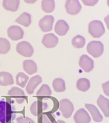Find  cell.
<instances>
[{"instance_id": "1", "label": "cell", "mask_w": 109, "mask_h": 123, "mask_svg": "<svg viewBox=\"0 0 109 123\" xmlns=\"http://www.w3.org/2000/svg\"><path fill=\"white\" fill-rule=\"evenodd\" d=\"M16 116L14 107L5 99L0 101V123H8Z\"/></svg>"}, {"instance_id": "2", "label": "cell", "mask_w": 109, "mask_h": 123, "mask_svg": "<svg viewBox=\"0 0 109 123\" xmlns=\"http://www.w3.org/2000/svg\"><path fill=\"white\" fill-rule=\"evenodd\" d=\"M89 32L94 38H99L105 33V27L100 21H93L89 24Z\"/></svg>"}, {"instance_id": "3", "label": "cell", "mask_w": 109, "mask_h": 123, "mask_svg": "<svg viewBox=\"0 0 109 123\" xmlns=\"http://www.w3.org/2000/svg\"><path fill=\"white\" fill-rule=\"evenodd\" d=\"M104 46L100 41H91L87 44V51L93 57L98 58L103 54Z\"/></svg>"}, {"instance_id": "4", "label": "cell", "mask_w": 109, "mask_h": 123, "mask_svg": "<svg viewBox=\"0 0 109 123\" xmlns=\"http://www.w3.org/2000/svg\"><path fill=\"white\" fill-rule=\"evenodd\" d=\"M16 51L19 54L24 57H31L34 53V49L30 43L26 41H22L18 43Z\"/></svg>"}, {"instance_id": "5", "label": "cell", "mask_w": 109, "mask_h": 123, "mask_svg": "<svg viewBox=\"0 0 109 123\" xmlns=\"http://www.w3.org/2000/svg\"><path fill=\"white\" fill-rule=\"evenodd\" d=\"M59 110L62 115L65 118H69L71 117L74 110L73 105L68 99H63L59 101Z\"/></svg>"}, {"instance_id": "6", "label": "cell", "mask_w": 109, "mask_h": 123, "mask_svg": "<svg viewBox=\"0 0 109 123\" xmlns=\"http://www.w3.org/2000/svg\"><path fill=\"white\" fill-rule=\"evenodd\" d=\"M66 12L70 15H76L81 10L82 6L78 0H67L65 4Z\"/></svg>"}, {"instance_id": "7", "label": "cell", "mask_w": 109, "mask_h": 123, "mask_svg": "<svg viewBox=\"0 0 109 123\" xmlns=\"http://www.w3.org/2000/svg\"><path fill=\"white\" fill-rule=\"evenodd\" d=\"M54 18L52 15H45L39 21L38 25L44 32H49L53 28Z\"/></svg>"}, {"instance_id": "8", "label": "cell", "mask_w": 109, "mask_h": 123, "mask_svg": "<svg viewBox=\"0 0 109 123\" xmlns=\"http://www.w3.org/2000/svg\"><path fill=\"white\" fill-rule=\"evenodd\" d=\"M8 36L12 40H21L24 37V31L19 26H11L7 30Z\"/></svg>"}, {"instance_id": "9", "label": "cell", "mask_w": 109, "mask_h": 123, "mask_svg": "<svg viewBox=\"0 0 109 123\" xmlns=\"http://www.w3.org/2000/svg\"><path fill=\"white\" fill-rule=\"evenodd\" d=\"M8 94L12 98H15L18 104L23 103L26 100L24 92L18 87H12L10 90H8Z\"/></svg>"}, {"instance_id": "10", "label": "cell", "mask_w": 109, "mask_h": 123, "mask_svg": "<svg viewBox=\"0 0 109 123\" xmlns=\"http://www.w3.org/2000/svg\"><path fill=\"white\" fill-rule=\"evenodd\" d=\"M79 65L80 68L86 73H89L94 68L93 60L86 55H83L79 60Z\"/></svg>"}, {"instance_id": "11", "label": "cell", "mask_w": 109, "mask_h": 123, "mask_svg": "<svg viewBox=\"0 0 109 123\" xmlns=\"http://www.w3.org/2000/svg\"><path fill=\"white\" fill-rule=\"evenodd\" d=\"M59 42V39L53 33H47L44 36L42 39V44L45 47L47 48H53L57 46Z\"/></svg>"}, {"instance_id": "12", "label": "cell", "mask_w": 109, "mask_h": 123, "mask_svg": "<svg viewBox=\"0 0 109 123\" xmlns=\"http://www.w3.org/2000/svg\"><path fill=\"white\" fill-rule=\"evenodd\" d=\"M73 119L75 123H89L91 120L89 113L84 108L77 110Z\"/></svg>"}, {"instance_id": "13", "label": "cell", "mask_w": 109, "mask_h": 123, "mask_svg": "<svg viewBox=\"0 0 109 123\" xmlns=\"http://www.w3.org/2000/svg\"><path fill=\"white\" fill-rule=\"evenodd\" d=\"M42 82V77L39 75H36L32 77L29 80L26 86V92L29 94H32L34 92V89Z\"/></svg>"}, {"instance_id": "14", "label": "cell", "mask_w": 109, "mask_h": 123, "mask_svg": "<svg viewBox=\"0 0 109 123\" xmlns=\"http://www.w3.org/2000/svg\"><path fill=\"white\" fill-rule=\"evenodd\" d=\"M69 28L70 27L66 21L64 20H59L55 24L54 30L59 36H64L67 33Z\"/></svg>"}, {"instance_id": "15", "label": "cell", "mask_w": 109, "mask_h": 123, "mask_svg": "<svg viewBox=\"0 0 109 123\" xmlns=\"http://www.w3.org/2000/svg\"><path fill=\"white\" fill-rule=\"evenodd\" d=\"M97 104L105 117H109V100L102 95H100L97 100Z\"/></svg>"}, {"instance_id": "16", "label": "cell", "mask_w": 109, "mask_h": 123, "mask_svg": "<svg viewBox=\"0 0 109 123\" xmlns=\"http://www.w3.org/2000/svg\"><path fill=\"white\" fill-rule=\"evenodd\" d=\"M23 68L26 73L28 74H33L37 72V65L32 60H26L23 62Z\"/></svg>"}, {"instance_id": "17", "label": "cell", "mask_w": 109, "mask_h": 123, "mask_svg": "<svg viewBox=\"0 0 109 123\" xmlns=\"http://www.w3.org/2000/svg\"><path fill=\"white\" fill-rule=\"evenodd\" d=\"M14 83L13 76L10 73L2 71L0 72V85L8 86Z\"/></svg>"}, {"instance_id": "18", "label": "cell", "mask_w": 109, "mask_h": 123, "mask_svg": "<svg viewBox=\"0 0 109 123\" xmlns=\"http://www.w3.org/2000/svg\"><path fill=\"white\" fill-rule=\"evenodd\" d=\"M85 106L87 109L89 111V112L91 113L93 119L95 122L97 123H100L103 121V117L101 115V113H99L98 110L95 106L91 104H86Z\"/></svg>"}, {"instance_id": "19", "label": "cell", "mask_w": 109, "mask_h": 123, "mask_svg": "<svg viewBox=\"0 0 109 123\" xmlns=\"http://www.w3.org/2000/svg\"><path fill=\"white\" fill-rule=\"evenodd\" d=\"M20 0H3V6L6 10L16 12L19 8Z\"/></svg>"}, {"instance_id": "20", "label": "cell", "mask_w": 109, "mask_h": 123, "mask_svg": "<svg viewBox=\"0 0 109 123\" xmlns=\"http://www.w3.org/2000/svg\"><path fill=\"white\" fill-rule=\"evenodd\" d=\"M15 22L25 27H28L31 23V16L29 13L24 12L17 17Z\"/></svg>"}, {"instance_id": "21", "label": "cell", "mask_w": 109, "mask_h": 123, "mask_svg": "<svg viewBox=\"0 0 109 123\" xmlns=\"http://www.w3.org/2000/svg\"><path fill=\"white\" fill-rule=\"evenodd\" d=\"M42 8L46 13H51L55 8L54 0H42Z\"/></svg>"}, {"instance_id": "22", "label": "cell", "mask_w": 109, "mask_h": 123, "mask_svg": "<svg viewBox=\"0 0 109 123\" xmlns=\"http://www.w3.org/2000/svg\"><path fill=\"white\" fill-rule=\"evenodd\" d=\"M52 86L55 92H62L66 90L65 81L62 78H55L52 82Z\"/></svg>"}, {"instance_id": "23", "label": "cell", "mask_w": 109, "mask_h": 123, "mask_svg": "<svg viewBox=\"0 0 109 123\" xmlns=\"http://www.w3.org/2000/svg\"><path fill=\"white\" fill-rule=\"evenodd\" d=\"M77 89L82 92L87 91L90 88V81L87 78H80L78 80L76 83Z\"/></svg>"}, {"instance_id": "24", "label": "cell", "mask_w": 109, "mask_h": 123, "mask_svg": "<svg viewBox=\"0 0 109 123\" xmlns=\"http://www.w3.org/2000/svg\"><path fill=\"white\" fill-rule=\"evenodd\" d=\"M29 80V76L24 73H19L16 76V83L17 85L24 88Z\"/></svg>"}, {"instance_id": "25", "label": "cell", "mask_w": 109, "mask_h": 123, "mask_svg": "<svg viewBox=\"0 0 109 123\" xmlns=\"http://www.w3.org/2000/svg\"><path fill=\"white\" fill-rule=\"evenodd\" d=\"M10 43L6 38H0V54H6L10 49Z\"/></svg>"}, {"instance_id": "26", "label": "cell", "mask_w": 109, "mask_h": 123, "mask_svg": "<svg viewBox=\"0 0 109 123\" xmlns=\"http://www.w3.org/2000/svg\"><path fill=\"white\" fill-rule=\"evenodd\" d=\"M73 46L75 48H82L86 44V39L81 35H76L71 40Z\"/></svg>"}, {"instance_id": "27", "label": "cell", "mask_w": 109, "mask_h": 123, "mask_svg": "<svg viewBox=\"0 0 109 123\" xmlns=\"http://www.w3.org/2000/svg\"><path fill=\"white\" fill-rule=\"evenodd\" d=\"M52 95V90L48 85H42L40 89L36 92V96H50Z\"/></svg>"}, {"instance_id": "28", "label": "cell", "mask_w": 109, "mask_h": 123, "mask_svg": "<svg viewBox=\"0 0 109 123\" xmlns=\"http://www.w3.org/2000/svg\"><path fill=\"white\" fill-rule=\"evenodd\" d=\"M17 123H35L33 120L28 117H23L20 116L16 119Z\"/></svg>"}, {"instance_id": "29", "label": "cell", "mask_w": 109, "mask_h": 123, "mask_svg": "<svg viewBox=\"0 0 109 123\" xmlns=\"http://www.w3.org/2000/svg\"><path fill=\"white\" fill-rule=\"evenodd\" d=\"M30 111L33 115L34 116H37L38 113V101H36L33 103V104L30 106Z\"/></svg>"}, {"instance_id": "30", "label": "cell", "mask_w": 109, "mask_h": 123, "mask_svg": "<svg viewBox=\"0 0 109 123\" xmlns=\"http://www.w3.org/2000/svg\"><path fill=\"white\" fill-rule=\"evenodd\" d=\"M83 3L87 6H94L98 2V0H82Z\"/></svg>"}, {"instance_id": "31", "label": "cell", "mask_w": 109, "mask_h": 123, "mask_svg": "<svg viewBox=\"0 0 109 123\" xmlns=\"http://www.w3.org/2000/svg\"><path fill=\"white\" fill-rule=\"evenodd\" d=\"M102 88H103L104 93L107 96H109V81L102 84Z\"/></svg>"}, {"instance_id": "32", "label": "cell", "mask_w": 109, "mask_h": 123, "mask_svg": "<svg viewBox=\"0 0 109 123\" xmlns=\"http://www.w3.org/2000/svg\"><path fill=\"white\" fill-rule=\"evenodd\" d=\"M42 123H52V120L47 115L44 114L42 115Z\"/></svg>"}, {"instance_id": "33", "label": "cell", "mask_w": 109, "mask_h": 123, "mask_svg": "<svg viewBox=\"0 0 109 123\" xmlns=\"http://www.w3.org/2000/svg\"><path fill=\"white\" fill-rule=\"evenodd\" d=\"M104 20H105V23H106V25H107V28H108V29H109V15H107V17H105Z\"/></svg>"}, {"instance_id": "34", "label": "cell", "mask_w": 109, "mask_h": 123, "mask_svg": "<svg viewBox=\"0 0 109 123\" xmlns=\"http://www.w3.org/2000/svg\"><path fill=\"white\" fill-rule=\"evenodd\" d=\"M24 1L26 3L32 4V3H34L37 0H24Z\"/></svg>"}, {"instance_id": "35", "label": "cell", "mask_w": 109, "mask_h": 123, "mask_svg": "<svg viewBox=\"0 0 109 123\" xmlns=\"http://www.w3.org/2000/svg\"><path fill=\"white\" fill-rule=\"evenodd\" d=\"M57 123H66L65 121H61V120H58L57 121Z\"/></svg>"}, {"instance_id": "36", "label": "cell", "mask_w": 109, "mask_h": 123, "mask_svg": "<svg viewBox=\"0 0 109 123\" xmlns=\"http://www.w3.org/2000/svg\"><path fill=\"white\" fill-rule=\"evenodd\" d=\"M107 5L109 7V0H107Z\"/></svg>"}]
</instances>
